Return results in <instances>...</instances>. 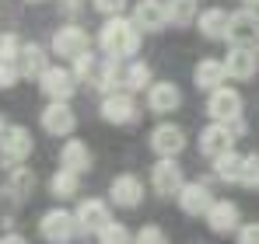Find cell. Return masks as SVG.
<instances>
[{
  "instance_id": "836d02e7",
  "label": "cell",
  "mask_w": 259,
  "mask_h": 244,
  "mask_svg": "<svg viewBox=\"0 0 259 244\" xmlns=\"http://www.w3.org/2000/svg\"><path fill=\"white\" fill-rule=\"evenodd\" d=\"M18 77H21V67H18V63H7V59H0V91L14 87Z\"/></svg>"
},
{
  "instance_id": "44dd1931",
  "label": "cell",
  "mask_w": 259,
  "mask_h": 244,
  "mask_svg": "<svg viewBox=\"0 0 259 244\" xmlns=\"http://www.w3.org/2000/svg\"><path fill=\"white\" fill-rule=\"evenodd\" d=\"M224 77H228V67H224V59H214V56L200 59L196 70H193V81H196L200 91H214V87H221Z\"/></svg>"
},
{
  "instance_id": "9a60e30c",
  "label": "cell",
  "mask_w": 259,
  "mask_h": 244,
  "mask_svg": "<svg viewBox=\"0 0 259 244\" xmlns=\"http://www.w3.org/2000/svg\"><path fill=\"white\" fill-rule=\"evenodd\" d=\"M182 105V91L175 87L172 81H154L147 87V108L158 112V115H168Z\"/></svg>"
},
{
  "instance_id": "4dcf8cb0",
  "label": "cell",
  "mask_w": 259,
  "mask_h": 244,
  "mask_svg": "<svg viewBox=\"0 0 259 244\" xmlns=\"http://www.w3.org/2000/svg\"><path fill=\"white\" fill-rule=\"evenodd\" d=\"M98 244H130V230L123 223H109V227L98 234Z\"/></svg>"
},
{
  "instance_id": "ba28073f",
  "label": "cell",
  "mask_w": 259,
  "mask_h": 244,
  "mask_svg": "<svg viewBox=\"0 0 259 244\" xmlns=\"http://www.w3.org/2000/svg\"><path fill=\"white\" fill-rule=\"evenodd\" d=\"M137 101H133V91H123V94H105L102 98V119L112 122V126H133L137 122Z\"/></svg>"
},
{
  "instance_id": "d590c367",
  "label": "cell",
  "mask_w": 259,
  "mask_h": 244,
  "mask_svg": "<svg viewBox=\"0 0 259 244\" xmlns=\"http://www.w3.org/2000/svg\"><path fill=\"white\" fill-rule=\"evenodd\" d=\"M91 7H95L98 14H105V18H112V14H123V7H126V0H91Z\"/></svg>"
},
{
  "instance_id": "484cf974",
  "label": "cell",
  "mask_w": 259,
  "mask_h": 244,
  "mask_svg": "<svg viewBox=\"0 0 259 244\" xmlns=\"http://www.w3.org/2000/svg\"><path fill=\"white\" fill-rule=\"evenodd\" d=\"M242 154H235V150H224V154H217L214 157V174L221 181H238L242 178Z\"/></svg>"
},
{
  "instance_id": "b9f144b4",
  "label": "cell",
  "mask_w": 259,
  "mask_h": 244,
  "mask_svg": "<svg viewBox=\"0 0 259 244\" xmlns=\"http://www.w3.org/2000/svg\"><path fill=\"white\" fill-rule=\"evenodd\" d=\"M25 4H42V0H25Z\"/></svg>"
},
{
  "instance_id": "8d00e7d4",
  "label": "cell",
  "mask_w": 259,
  "mask_h": 244,
  "mask_svg": "<svg viewBox=\"0 0 259 244\" xmlns=\"http://www.w3.org/2000/svg\"><path fill=\"white\" fill-rule=\"evenodd\" d=\"M238 244H259V223L238 227Z\"/></svg>"
},
{
  "instance_id": "e0dca14e",
  "label": "cell",
  "mask_w": 259,
  "mask_h": 244,
  "mask_svg": "<svg viewBox=\"0 0 259 244\" xmlns=\"http://www.w3.org/2000/svg\"><path fill=\"white\" fill-rule=\"evenodd\" d=\"M228 77L231 81H252L259 70V59H256V49L252 45H235L231 52H228Z\"/></svg>"
},
{
  "instance_id": "5b68a950",
  "label": "cell",
  "mask_w": 259,
  "mask_h": 244,
  "mask_svg": "<svg viewBox=\"0 0 259 244\" xmlns=\"http://www.w3.org/2000/svg\"><path fill=\"white\" fill-rule=\"evenodd\" d=\"M88 49H91V39H88V32L81 25H63V28L53 32V52L60 59H77Z\"/></svg>"
},
{
  "instance_id": "4fadbf2b",
  "label": "cell",
  "mask_w": 259,
  "mask_h": 244,
  "mask_svg": "<svg viewBox=\"0 0 259 244\" xmlns=\"http://www.w3.org/2000/svg\"><path fill=\"white\" fill-rule=\"evenodd\" d=\"M74 216H77V227H81L84 234H102V230L112 223V216H109V206L102 203V199H81Z\"/></svg>"
},
{
  "instance_id": "8992f818",
  "label": "cell",
  "mask_w": 259,
  "mask_h": 244,
  "mask_svg": "<svg viewBox=\"0 0 259 244\" xmlns=\"http://www.w3.org/2000/svg\"><path fill=\"white\" fill-rule=\"evenodd\" d=\"M32 154V133L25 126H7V133L0 136V164H21Z\"/></svg>"
},
{
  "instance_id": "6da1fadb",
  "label": "cell",
  "mask_w": 259,
  "mask_h": 244,
  "mask_svg": "<svg viewBox=\"0 0 259 244\" xmlns=\"http://www.w3.org/2000/svg\"><path fill=\"white\" fill-rule=\"evenodd\" d=\"M98 45L112 59H133L137 49H140V28H137V21L133 18L126 21L123 14L105 18V25L98 28Z\"/></svg>"
},
{
  "instance_id": "1f68e13d",
  "label": "cell",
  "mask_w": 259,
  "mask_h": 244,
  "mask_svg": "<svg viewBox=\"0 0 259 244\" xmlns=\"http://www.w3.org/2000/svg\"><path fill=\"white\" fill-rule=\"evenodd\" d=\"M137 244H168V237H165V230H161V227L144 223V227L137 230Z\"/></svg>"
},
{
  "instance_id": "83f0119b",
  "label": "cell",
  "mask_w": 259,
  "mask_h": 244,
  "mask_svg": "<svg viewBox=\"0 0 259 244\" xmlns=\"http://www.w3.org/2000/svg\"><path fill=\"white\" fill-rule=\"evenodd\" d=\"M151 67L144 63V59H133L126 67V74H123V87L126 91H144V87H151Z\"/></svg>"
},
{
  "instance_id": "d6a6232c",
  "label": "cell",
  "mask_w": 259,
  "mask_h": 244,
  "mask_svg": "<svg viewBox=\"0 0 259 244\" xmlns=\"http://www.w3.org/2000/svg\"><path fill=\"white\" fill-rule=\"evenodd\" d=\"M18 56H21V42H18V35H0V59L18 63Z\"/></svg>"
},
{
  "instance_id": "30bf717a",
  "label": "cell",
  "mask_w": 259,
  "mask_h": 244,
  "mask_svg": "<svg viewBox=\"0 0 259 244\" xmlns=\"http://www.w3.org/2000/svg\"><path fill=\"white\" fill-rule=\"evenodd\" d=\"M151 150L158 157H179L186 150V133L182 126H172V122H161L154 133H151Z\"/></svg>"
},
{
  "instance_id": "d6986e66",
  "label": "cell",
  "mask_w": 259,
  "mask_h": 244,
  "mask_svg": "<svg viewBox=\"0 0 259 244\" xmlns=\"http://www.w3.org/2000/svg\"><path fill=\"white\" fill-rule=\"evenodd\" d=\"M109 199H112L116 206H123V209L140 206V199H144V185H140V178H137V174H119V178H112V185H109Z\"/></svg>"
},
{
  "instance_id": "277c9868",
  "label": "cell",
  "mask_w": 259,
  "mask_h": 244,
  "mask_svg": "<svg viewBox=\"0 0 259 244\" xmlns=\"http://www.w3.org/2000/svg\"><path fill=\"white\" fill-rule=\"evenodd\" d=\"M207 115L214 122H235L242 119V94L235 87H214L210 91V101H207Z\"/></svg>"
},
{
  "instance_id": "7402d4cb",
  "label": "cell",
  "mask_w": 259,
  "mask_h": 244,
  "mask_svg": "<svg viewBox=\"0 0 259 244\" xmlns=\"http://www.w3.org/2000/svg\"><path fill=\"white\" fill-rule=\"evenodd\" d=\"M196 25H200V35L203 39H228V25H231V14L228 11H221V7H207L200 18H196Z\"/></svg>"
},
{
  "instance_id": "52a82bcc",
  "label": "cell",
  "mask_w": 259,
  "mask_h": 244,
  "mask_svg": "<svg viewBox=\"0 0 259 244\" xmlns=\"http://www.w3.org/2000/svg\"><path fill=\"white\" fill-rule=\"evenodd\" d=\"M151 185L161 199H172L179 196V189L186 185L182 181V167L175 164V157H158V164L151 167Z\"/></svg>"
},
{
  "instance_id": "7c38bea8",
  "label": "cell",
  "mask_w": 259,
  "mask_h": 244,
  "mask_svg": "<svg viewBox=\"0 0 259 244\" xmlns=\"http://www.w3.org/2000/svg\"><path fill=\"white\" fill-rule=\"evenodd\" d=\"M175 199H179V209L189 213V216H207V209L214 206V196L203 181H186Z\"/></svg>"
},
{
  "instance_id": "603a6c76",
  "label": "cell",
  "mask_w": 259,
  "mask_h": 244,
  "mask_svg": "<svg viewBox=\"0 0 259 244\" xmlns=\"http://www.w3.org/2000/svg\"><path fill=\"white\" fill-rule=\"evenodd\" d=\"M88 84H91L95 91H102V94H112L116 84H123V77H119V59H112V56H109V59H98Z\"/></svg>"
},
{
  "instance_id": "8fae6325",
  "label": "cell",
  "mask_w": 259,
  "mask_h": 244,
  "mask_svg": "<svg viewBox=\"0 0 259 244\" xmlns=\"http://www.w3.org/2000/svg\"><path fill=\"white\" fill-rule=\"evenodd\" d=\"M228 42L231 45H256L259 42V14L252 7L231 14V25H228Z\"/></svg>"
},
{
  "instance_id": "cb8c5ba5",
  "label": "cell",
  "mask_w": 259,
  "mask_h": 244,
  "mask_svg": "<svg viewBox=\"0 0 259 244\" xmlns=\"http://www.w3.org/2000/svg\"><path fill=\"white\" fill-rule=\"evenodd\" d=\"M18 67H21V77H42L46 70H49V59H46V49L42 45H35V42H28V45H21V56H18Z\"/></svg>"
},
{
  "instance_id": "f546056e",
  "label": "cell",
  "mask_w": 259,
  "mask_h": 244,
  "mask_svg": "<svg viewBox=\"0 0 259 244\" xmlns=\"http://www.w3.org/2000/svg\"><path fill=\"white\" fill-rule=\"evenodd\" d=\"M238 185H245V189H259V154H245Z\"/></svg>"
},
{
  "instance_id": "5bb4252c",
  "label": "cell",
  "mask_w": 259,
  "mask_h": 244,
  "mask_svg": "<svg viewBox=\"0 0 259 244\" xmlns=\"http://www.w3.org/2000/svg\"><path fill=\"white\" fill-rule=\"evenodd\" d=\"M133 21L140 32H161L168 25V4L165 0H140V4H133Z\"/></svg>"
},
{
  "instance_id": "4316f807",
  "label": "cell",
  "mask_w": 259,
  "mask_h": 244,
  "mask_svg": "<svg viewBox=\"0 0 259 244\" xmlns=\"http://www.w3.org/2000/svg\"><path fill=\"white\" fill-rule=\"evenodd\" d=\"M165 4H168V21H172V25L186 28V25L196 21V7H200V0H165Z\"/></svg>"
},
{
  "instance_id": "60d3db41",
  "label": "cell",
  "mask_w": 259,
  "mask_h": 244,
  "mask_svg": "<svg viewBox=\"0 0 259 244\" xmlns=\"http://www.w3.org/2000/svg\"><path fill=\"white\" fill-rule=\"evenodd\" d=\"M242 4H249V7H259V0H242Z\"/></svg>"
},
{
  "instance_id": "7a4b0ae2",
  "label": "cell",
  "mask_w": 259,
  "mask_h": 244,
  "mask_svg": "<svg viewBox=\"0 0 259 244\" xmlns=\"http://www.w3.org/2000/svg\"><path fill=\"white\" fill-rule=\"evenodd\" d=\"M77 230H81L77 227V216L67 213V209H49V213H42V220H39V234L49 244H70Z\"/></svg>"
},
{
  "instance_id": "9c48e42d",
  "label": "cell",
  "mask_w": 259,
  "mask_h": 244,
  "mask_svg": "<svg viewBox=\"0 0 259 244\" xmlns=\"http://www.w3.org/2000/svg\"><path fill=\"white\" fill-rule=\"evenodd\" d=\"M39 119H42V129L49 136H70L74 126H77V115H74L70 101H49Z\"/></svg>"
},
{
  "instance_id": "f1b7e54d",
  "label": "cell",
  "mask_w": 259,
  "mask_h": 244,
  "mask_svg": "<svg viewBox=\"0 0 259 244\" xmlns=\"http://www.w3.org/2000/svg\"><path fill=\"white\" fill-rule=\"evenodd\" d=\"M49 192H53L56 199H70V196H77V174L67 171V167H60V171L49 178Z\"/></svg>"
},
{
  "instance_id": "3957f363",
  "label": "cell",
  "mask_w": 259,
  "mask_h": 244,
  "mask_svg": "<svg viewBox=\"0 0 259 244\" xmlns=\"http://www.w3.org/2000/svg\"><path fill=\"white\" fill-rule=\"evenodd\" d=\"M39 91H42L49 101H70L74 91H77V74L67 70V67H49L42 77H39Z\"/></svg>"
},
{
  "instance_id": "2e32d148",
  "label": "cell",
  "mask_w": 259,
  "mask_h": 244,
  "mask_svg": "<svg viewBox=\"0 0 259 244\" xmlns=\"http://www.w3.org/2000/svg\"><path fill=\"white\" fill-rule=\"evenodd\" d=\"M32 189H35V174H32L25 164H11L0 196H7V199H14V203H25V199L32 196Z\"/></svg>"
},
{
  "instance_id": "ffe728a7",
  "label": "cell",
  "mask_w": 259,
  "mask_h": 244,
  "mask_svg": "<svg viewBox=\"0 0 259 244\" xmlns=\"http://www.w3.org/2000/svg\"><path fill=\"white\" fill-rule=\"evenodd\" d=\"M207 227L214 234H231L238 230V206L231 199H214V206L207 209Z\"/></svg>"
},
{
  "instance_id": "d4e9b609",
  "label": "cell",
  "mask_w": 259,
  "mask_h": 244,
  "mask_svg": "<svg viewBox=\"0 0 259 244\" xmlns=\"http://www.w3.org/2000/svg\"><path fill=\"white\" fill-rule=\"evenodd\" d=\"M60 167H67V171H74V174H81L91 167V150H88L84 140H67L63 143V150H60Z\"/></svg>"
},
{
  "instance_id": "ac0fdd59",
  "label": "cell",
  "mask_w": 259,
  "mask_h": 244,
  "mask_svg": "<svg viewBox=\"0 0 259 244\" xmlns=\"http://www.w3.org/2000/svg\"><path fill=\"white\" fill-rule=\"evenodd\" d=\"M231 143H235V133L228 129V122H210V126L200 133V154L210 157V161H214L217 154L231 150Z\"/></svg>"
},
{
  "instance_id": "e575fe53",
  "label": "cell",
  "mask_w": 259,
  "mask_h": 244,
  "mask_svg": "<svg viewBox=\"0 0 259 244\" xmlns=\"http://www.w3.org/2000/svg\"><path fill=\"white\" fill-rule=\"evenodd\" d=\"M95 56H91V49L88 52H81L77 59H74V74H77V81H91V70H95Z\"/></svg>"
},
{
  "instance_id": "74e56055",
  "label": "cell",
  "mask_w": 259,
  "mask_h": 244,
  "mask_svg": "<svg viewBox=\"0 0 259 244\" xmlns=\"http://www.w3.org/2000/svg\"><path fill=\"white\" fill-rule=\"evenodd\" d=\"M81 7H84V0H60V11H63V14H70V18H74V14H81Z\"/></svg>"
},
{
  "instance_id": "ab89813d",
  "label": "cell",
  "mask_w": 259,
  "mask_h": 244,
  "mask_svg": "<svg viewBox=\"0 0 259 244\" xmlns=\"http://www.w3.org/2000/svg\"><path fill=\"white\" fill-rule=\"evenodd\" d=\"M4 133H7V119L0 115V136H4Z\"/></svg>"
},
{
  "instance_id": "f35d334b",
  "label": "cell",
  "mask_w": 259,
  "mask_h": 244,
  "mask_svg": "<svg viewBox=\"0 0 259 244\" xmlns=\"http://www.w3.org/2000/svg\"><path fill=\"white\" fill-rule=\"evenodd\" d=\"M0 244H28V241H25L21 234H4V237H0Z\"/></svg>"
}]
</instances>
